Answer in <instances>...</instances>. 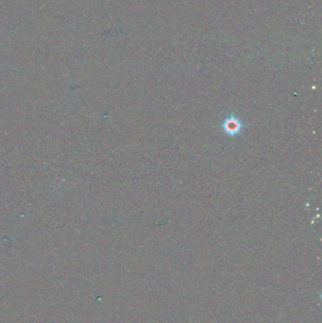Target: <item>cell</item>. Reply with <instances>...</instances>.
<instances>
[{"label": "cell", "mask_w": 322, "mask_h": 323, "mask_svg": "<svg viewBox=\"0 0 322 323\" xmlns=\"http://www.w3.org/2000/svg\"><path fill=\"white\" fill-rule=\"evenodd\" d=\"M220 127L226 135H228L230 137L238 136L239 134H241L243 129H245V125L243 124V122L235 116L226 118L221 122Z\"/></svg>", "instance_id": "cell-1"}]
</instances>
